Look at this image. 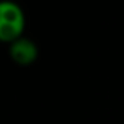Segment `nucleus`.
Here are the masks:
<instances>
[{
	"label": "nucleus",
	"instance_id": "1",
	"mask_svg": "<svg viewBox=\"0 0 124 124\" xmlns=\"http://www.w3.org/2000/svg\"><path fill=\"white\" fill-rule=\"evenodd\" d=\"M26 27L24 11L13 0H0V41L13 43L21 38Z\"/></svg>",
	"mask_w": 124,
	"mask_h": 124
},
{
	"label": "nucleus",
	"instance_id": "2",
	"mask_svg": "<svg viewBox=\"0 0 124 124\" xmlns=\"http://www.w3.org/2000/svg\"><path fill=\"white\" fill-rule=\"evenodd\" d=\"M10 57L18 65H30L38 57V48L32 40L21 37L10 43Z\"/></svg>",
	"mask_w": 124,
	"mask_h": 124
}]
</instances>
